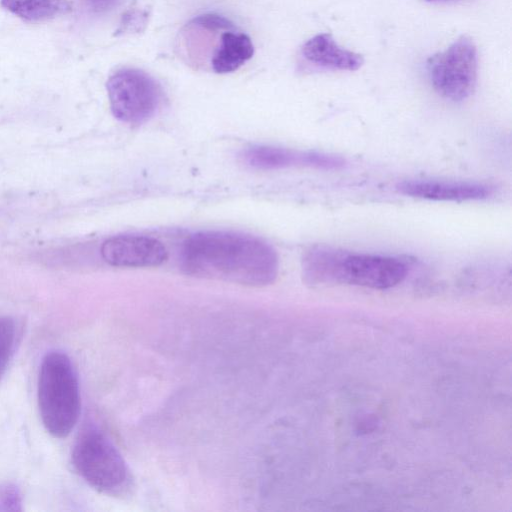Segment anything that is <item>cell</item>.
<instances>
[{
  "mask_svg": "<svg viewBox=\"0 0 512 512\" xmlns=\"http://www.w3.org/2000/svg\"><path fill=\"white\" fill-rule=\"evenodd\" d=\"M181 258L183 270L189 275L246 286L271 284L279 269L278 256L271 245L234 231L195 233L184 242Z\"/></svg>",
  "mask_w": 512,
  "mask_h": 512,
  "instance_id": "6da1fadb",
  "label": "cell"
},
{
  "mask_svg": "<svg viewBox=\"0 0 512 512\" xmlns=\"http://www.w3.org/2000/svg\"><path fill=\"white\" fill-rule=\"evenodd\" d=\"M37 400L45 430L54 438L67 437L77 424L81 410L78 376L67 354L54 350L43 357Z\"/></svg>",
  "mask_w": 512,
  "mask_h": 512,
  "instance_id": "7a4b0ae2",
  "label": "cell"
},
{
  "mask_svg": "<svg viewBox=\"0 0 512 512\" xmlns=\"http://www.w3.org/2000/svg\"><path fill=\"white\" fill-rule=\"evenodd\" d=\"M71 460L79 476L95 490L120 495L130 485V473L121 453L97 426L88 425L78 435Z\"/></svg>",
  "mask_w": 512,
  "mask_h": 512,
  "instance_id": "3957f363",
  "label": "cell"
},
{
  "mask_svg": "<svg viewBox=\"0 0 512 512\" xmlns=\"http://www.w3.org/2000/svg\"><path fill=\"white\" fill-rule=\"evenodd\" d=\"M478 54L473 40L461 36L427 61L428 77L442 97L459 102L467 99L477 82Z\"/></svg>",
  "mask_w": 512,
  "mask_h": 512,
  "instance_id": "277c9868",
  "label": "cell"
},
{
  "mask_svg": "<svg viewBox=\"0 0 512 512\" xmlns=\"http://www.w3.org/2000/svg\"><path fill=\"white\" fill-rule=\"evenodd\" d=\"M113 115L127 124H141L157 111L162 90L157 81L136 68H122L114 72L106 83Z\"/></svg>",
  "mask_w": 512,
  "mask_h": 512,
  "instance_id": "5b68a950",
  "label": "cell"
},
{
  "mask_svg": "<svg viewBox=\"0 0 512 512\" xmlns=\"http://www.w3.org/2000/svg\"><path fill=\"white\" fill-rule=\"evenodd\" d=\"M407 273L406 263L399 258L340 250L333 281L371 289H387L402 282Z\"/></svg>",
  "mask_w": 512,
  "mask_h": 512,
  "instance_id": "8992f818",
  "label": "cell"
},
{
  "mask_svg": "<svg viewBox=\"0 0 512 512\" xmlns=\"http://www.w3.org/2000/svg\"><path fill=\"white\" fill-rule=\"evenodd\" d=\"M102 258L116 267H154L167 258L165 246L159 240L144 235H118L101 246Z\"/></svg>",
  "mask_w": 512,
  "mask_h": 512,
  "instance_id": "52a82bcc",
  "label": "cell"
},
{
  "mask_svg": "<svg viewBox=\"0 0 512 512\" xmlns=\"http://www.w3.org/2000/svg\"><path fill=\"white\" fill-rule=\"evenodd\" d=\"M399 193L435 201H471L488 198L492 188L475 182L406 180L396 186Z\"/></svg>",
  "mask_w": 512,
  "mask_h": 512,
  "instance_id": "ba28073f",
  "label": "cell"
},
{
  "mask_svg": "<svg viewBox=\"0 0 512 512\" xmlns=\"http://www.w3.org/2000/svg\"><path fill=\"white\" fill-rule=\"evenodd\" d=\"M301 55L310 64L332 71H355L363 64L360 54L341 47L328 33H319L308 39Z\"/></svg>",
  "mask_w": 512,
  "mask_h": 512,
  "instance_id": "9c48e42d",
  "label": "cell"
},
{
  "mask_svg": "<svg viewBox=\"0 0 512 512\" xmlns=\"http://www.w3.org/2000/svg\"><path fill=\"white\" fill-rule=\"evenodd\" d=\"M253 54L254 45L251 38L245 33L229 30L221 35L220 44L211 60V66L216 73L234 72L250 60Z\"/></svg>",
  "mask_w": 512,
  "mask_h": 512,
  "instance_id": "30bf717a",
  "label": "cell"
},
{
  "mask_svg": "<svg viewBox=\"0 0 512 512\" xmlns=\"http://www.w3.org/2000/svg\"><path fill=\"white\" fill-rule=\"evenodd\" d=\"M247 165L261 170H272L294 165L306 166V152H295L285 148L255 145L242 155Z\"/></svg>",
  "mask_w": 512,
  "mask_h": 512,
  "instance_id": "8fae6325",
  "label": "cell"
},
{
  "mask_svg": "<svg viewBox=\"0 0 512 512\" xmlns=\"http://www.w3.org/2000/svg\"><path fill=\"white\" fill-rule=\"evenodd\" d=\"M2 7L27 21H43L66 14L68 0H0Z\"/></svg>",
  "mask_w": 512,
  "mask_h": 512,
  "instance_id": "7c38bea8",
  "label": "cell"
},
{
  "mask_svg": "<svg viewBox=\"0 0 512 512\" xmlns=\"http://www.w3.org/2000/svg\"><path fill=\"white\" fill-rule=\"evenodd\" d=\"M17 341V326L13 318L0 315V377L13 356Z\"/></svg>",
  "mask_w": 512,
  "mask_h": 512,
  "instance_id": "4fadbf2b",
  "label": "cell"
},
{
  "mask_svg": "<svg viewBox=\"0 0 512 512\" xmlns=\"http://www.w3.org/2000/svg\"><path fill=\"white\" fill-rule=\"evenodd\" d=\"M189 25L207 31H229L235 28L234 23L230 19L214 13L197 15L191 19Z\"/></svg>",
  "mask_w": 512,
  "mask_h": 512,
  "instance_id": "5bb4252c",
  "label": "cell"
},
{
  "mask_svg": "<svg viewBox=\"0 0 512 512\" xmlns=\"http://www.w3.org/2000/svg\"><path fill=\"white\" fill-rule=\"evenodd\" d=\"M23 498L19 487L13 483L0 485V511H22Z\"/></svg>",
  "mask_w": 512,
  "mask_h": 512,
  "instance_id": "9a60e30c",
  "label": "cell"
},
{
  "mask_svg": "<svg viewBox=\"0 0 512 512\" xmlns=\"http://www.w3.org/2000/svg\"><path fill=\"white\" fill-rule=\"evenodd\" d=\"M122 0H83L85 5L94 13H106L115 9Z\"/></svg>",
  "mask_w": 512,
  "mask_h": 512,
  "instance_id": "2e32d148",
  "label": "cell"
},
{
  "mask_svg": "<svg viewBox=\"0 0 512 512\" xmlns=\"http://www.w3.org/2000/svg\"><path fill=\"white\" fill-rule=\"evenodd\" d=\"M423 1L428 2V3H434V4H444V3L457 2V1H461V0H423Z\"/></svg>",
  "mask_w": 512,
  "mask_h": 512,
  "instance_id": "e0dca14e",
  "label": "cell"
}]
</instances>
